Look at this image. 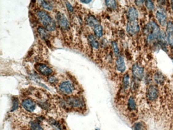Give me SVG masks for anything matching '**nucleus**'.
<instances>
[{
    "label": "nucleus",
    "mask_w": 173,
    "mask_h": 130,
    "mask_svg": "<svg viewBox=\"0 0 173 130\" xmlns=\"http://www.w3.org/2000/svg\"><path fill=\"white\" fill-rule=\"evenodd\" d=\"M38 21L48 32H53L56 29V24L48 12L44 10H38L36 12Z\"/></svg>",
    "instance_id": "1"
},
{
    "label": "nucleus",
    "mask_w": 173,
    "mask_h": 130,
    "mask_svg": "<svg viewBox=\"0 0 173 130\" xmlns=\"http://www.w3.org/2000/svg\"><path fill=\"white\" fill-rule=\"evenodd\" d=\"M64 103L69 107L82 111L85 109V104L83 98L77 96H68L64 100Z\"/></svg>",
    "instance_id": "2"
},
{
    "label": "nucleus",
    "mask_w": 173,
    "mask_h": 130,
    "mask_svg": "<svg viewBox=\"0 0 173 130\" xmlns=\"http://www.w3.org/2000/svg\"><path fill=\"white\" fill-rule=\"evenodd\" d=\"M74 90H75V86L70 81H64L61 82L58 85L59 91L64 95H69L73 94Z\"/></svg>",
    "instance_id": "3"
},
{
    "label": "nucleus",
    "mask_w": 173,
    "mask_h": 130,
    "mask_svg": "<svg viewBox=\"0 0 173 130\" xmlns=\"http://www.w3.org/2000/svg\"><path fill=\"white\" fill-rule=\"evenodd\" d=\"M56 18L57 25L63 30H68L70 29V23L66 16L62 12H57L56 15Z\"/></svg>",
    "instance_id": "4"
},
{
    "label": "nucleus",
    "mask_w": 173,
    "mask_h": 130,
    "mask_svg": "<svg viewBox=\"0 0 173 130\" xmlns=\"http://www.w3.org/2000/svg\"><path fill=\"white\" fill-rule=\"evenodd\" d=\"M22 107L25 109V110L29 112H33L36 111L37 108V103L34 101L33 99L26 98L23 99L21 102Z\"/></svg>",
    "instance_id": "5"
},
{
    "label": "nucleus",
    "mask_w": 173,
    "mask_h": 130,
    "mask_svg": "<svg viewBox=\"0 0 173 130\" xmlns=\"http://www.w3.org/2000/svg\"><path fill=\"white\" fill-rule=\"evenodd\" d=\"M35 69L38 73H39L41 75H43V76L49 77L50 75H52L53 73V71L52 68L47 66V65L43 63L36 64Z\"/></svg>",
    "instance_id": "6"
},
{
    "label": "nucleus",
    "mask_w": 173,
    "mask_h": 130,
    "mask_svg": "<svg viewBox=\"0 0 173 130\" xmlns=\"http://www.w3.org/2000/svg\"><path fill=\"white\" fill-rule=\"evenodd\" d=\"M132 74L135 79L141 80L144 77V68L141 65L135 64L132 67Z\"/></svg>",
    "instance_id": "7"
},
{
    "label": "nucleus",
    "mask_w": 173,
    "mask_h": 130,
    "mask_svg": "<svg viewBox=\"0 0 173 130\" xmlns=\"http://www.w3.org/2000/svg\"><path fill=\"white\" fill-rule=\"evenodd\" d=\"M158 96V87L154 85H151L147 89L146 97L148 100L153 102L157 99Z\"/></svg>",
    "instance_id": "8"
},
{
    "label": "nucleus",
    "mask_w": 173,
    "mask_h": 130,
    "mask_svg": "<svg viewBox=\"0 0 173 130\" xmlns=\"http://www.w3.org/2000/svg\"><path fill=\"white\" fill-rule=\"evenodd\" d=\"M127 33L131 35H135L140 31V25L137 20L135 21H128L127 25Z\"/></svg>",
    "instance_id": "9"
},
{
    "label": "nucleus",
    "mask_w": 173,
    "mask_h": 130,
    "mask_svg": "<svg viewBox=\"0 0 173 130\" xmlns=\"http://www.w3.org/2000/svg\"><path fill=\"white\" fill-rule=\"evenodd\" d=\"M155 16H156L158 21L162 26H164L166 24H167V14L162 9H158L157 10L156 13H155Z\"/></svg>",
    "instance_id": "10"
},
{
    "label": "nucleus",
    "mask_w": 173,
    "mask_h": 130,
    "mask_svg": "<svg viewBox=\"0 0 173 130\" xmlns=\"http://www.w3.org/2000/svg\"><path fill=\"white\" fill-rule=\"evenodd\" d=\"M37 33H38L39 37L41 38L44 42L48 43V42L49 40V32L44 28L43 26H39L37 28Z\"/></svg>",
    "instance_id": "11"
},
{
    "label": "nucleus",
    "mask_w": 173,
    "mask_h": 130,
    "mask_svg": "<svg viewBox=\"0 0 173 130\" xmlns=\"http://www.w3.org/2000/svg\"><path fill=\"white\" fill-rule=\"evenodd\" d=\"M116 69L121 72V73H123L125 71L126 69V65H125V62L123 56H119L117 57V59L116 61Z\"/></svg>",
    "instance_id": "12"
},
{
    "label": "nucleus",
    "mask_w": 173,
    "mask_h": 130,
    "mask_svg": "<svg viewBox=\"0 0 173 130\" xmlns=\"http://www.w3.org/2000/svg\"><path fill=\"white\" fill-rule=\"evenodd\" d=\"M127 17L128 21H135L138 18V12L134 7H130L127 11Z\"/></svg>",
    "instance_id": "13"
},
{
    "label": "nucleus",
    "mask_w": 173,
    "mask_h": 130,
    "mask_svg": "<svg viewBox=\"0 0 173 130\" xmlns=\"http://www.w3.org/2000/svg\"><path fill=\"white\" fill-rule=\"evenodd\" d=\"M87 41L89 45L95 50H98L100 47V43L97 40V38L92 34H89L87 35Z\"/></svg>",
    "instance_id": "14"
},
{
    "label": "nucleus",
    "mask_w": 173,
    "mask_h": 130,
    "mask_svg": "<svg viewBox=\"0 0 173 130\" xmlns=\"http://www.w3.org/2000/svg\"><path fill=\"white\" fill-rule=\"evenodd\" d=\"M86 23L88 25L91 27H94L96 25H99V21H98L97 18L96 16H94L93 15H89L86 18Z\"/></svg>",
    "instance_id": "15"
},
{
    "label": "nucleus",
    "mask_w": 173,
    "mask_h": 130,
    "mask_svg": "<svg viewBox=\"0 0 173 130\" xmlns=\"http://www.w3.org/2000/svg\"><path fill=\"white\" fill-rule=\"evenodd\" d=\"M40 5L46 11H52L54 9L53 2L51 1H41L40 2Z\"/></svg>",
    "instance_id": "16"
},
{
    "label": "nucleus",
    "mask_w": 173,
    "mask_h": 130,
    "mask_svg": "<svg viewBox=\"0 0 173 130\" xmlns=\"http://www.w3.org/2000/svg\"><path fill=\"white\" fill-rule=\"evenodd\" d=\"M127 107L130 111L133 112L137 110V104L133 96H130L127 102Z\"/></svg>",
    "instance_id": "17"
},
{
    "label": "nucleus",
    "mask_w": 173,
    "mask_h": 130,
    "mask_svg": "<svg viewBox=\"0 0 173 130\" xmlns=\"http://www.w3.org/2000/svg\"><path fill=\"white\" fill-rule=\"evenodd\" d=\"M94 35L97 39H100L103 36V28L101 25H97L93 28Z\"/></svg>",
    "instance_id": "18"
},
{
    "label": "nucleus",
    "mask_w": 173,
    "mask_h": 130,
    "mask_svg": "<svg viewBox=\"0 0 173 130\" xmlns=\"http://www.w3.org/2000/svg\"><path fill=\"white\" fill-rule=\"evenodd\" d=\"M154 79L157 84H162L164 81V77L160 72H156L154 75Z\"/></svg>",
    "instance_id": "19"
},
{
    "label": "nucleus",
    "mask_w": 173,
    "mask_h": 130,
    "mask_svg": "<svg viewBox=\"0 0 173 130\" xmlns=\"http://www.w3.org/2000/svg\"><path fill=\"white\" fill-rule=\"evenodd\" d=\"M133 130H146V125L144 122L140 121L135 124L132 128Z\"/></svg>",
    "instance_id": "20"
},
{
    "label": "nucleus",
    "mask_w": 173,
    "mask_h": 130,
    "mask_svg": "<svg viewBox=\"0 0 173 130\" xmlns=\"http://www.w3.org/2000/svg\"><path fill=\"white\" fill-rule=\"evenodd\" d=\"M29 126L30 130H44L41 126V125L39 124V122L37 121L30 122L29 124Z\"/></svg>",
    "instance_id": "21"
},
{
    "label": "nucleus",
    "mask_w": 173,
    "mask_h": 130,
    "mask_svg": "<svg viewBox=\"0 0 173 130\" xmlns=\"http://www.w3.org/2000/svg\"><path fill=\"white\" fill-rule=\"evenodd\" d=\"M130 79L129 76L128 74H125L123 79V88L124 90H127V89L129 87V83H130Z\"/></svg>",
    "instance_id": "22"
},
{
    "label": "nucleus",
    "mask_w": 173,
    "mask_h": 130,
    "mask_svg": "<svg viewBox=\"0 0 173 130\" xmlns=\"http://www.w3.org/2000/svg\"><path fill=\"white\" fill-rule=\"evenodd\" d=\"M106 6L112 10H115L117 8V3L114 0H107L105 2Z\"/></svg>",
    "instance_id": "23"
},
{
    "label": "nucleus",
    "mask_w": 173,
    "mask_h": 130,
    "mask_svg": "<svg viewBox=\"0 0 173 130\" xmlns=\"http://www.w3.org/2000/svg\"><path fill=\"white\" fill-rule=\"evenodd\" d=\"M112 47L113 49V52L115 55L117 56H119V54H120V50L119 47H118V44L116 42H112Z\"/></svg>",
    "instance_id": "24"
},
{
    "label": "nucleus",
    "mask_w": 173,
    "mask_h": 130,
    "mask_svg": "<svg viewBox=\"0 0 173 130\" xmlns=\"http://www.w3.org/2000/svg\"><path fill=\"white\" fill-rule=\"evenodd\" d=\"M19 107V102L18 98H14L12 99V110L11 111H14L16 109L18 108Z\"/></svg>",
    "instance_id": "25"
},
{
    "label": "nucleus",
    "mask_w": 173,
    "mask_h": 130,
    "mask_svg": "<svg viewBox=\"0 0 173 130\" xmlns=\"http://www.w3.org/2000/svg\"><path fill=\"white\" fill-rule=\"evenodd\" d=\"M47 80H48L49 83L52 85H56V83H58V79H57L55 75H50V76L48 77Z\"/></svg>",
    "instance_id": "26"
},
{
    "label": "nucleus",
    "mask_w": 173,
    "mask_h": 130,
    "mask_svg": "<svg viewBox=\"0 0 173 130\" xmlns=\"http://www.w3.org/2000/svg\"><path fill=\"white\" fill-rule=\"evenodd\" d=\"M167 37L168 44L171 47H173V33H167Z\"/></svg>",
    "instance_id": "27"
},
{
    "label": "nucleus",
    "mask_w": 173,
    "mask_h": 130,
    "mask_svg": "<svg viewBox=\"0 0 173 130\" xmlns=\"http://www.w3.org/2000/svg\"><path fill=\"white\" fill-rule=\"evenodd\" d=\"M173 33V22L168 21L167 24V33Z\"/></svg>",
    "instance_id": "28"
},
{
    "label": "nucleus",
    "mask_w": 173,
    "mask_h": 130,
    "mask_svg": "<svg viewBox=\"0 0 173 130\" xmlns=\"http://www.w3.org/2000/svg\"><path fill=\"white\" fill-rule=\"evenodd\" d=\"M145 4L146 8L150 10H153L154 9V2L151 1H146L145 2Z\"/></svg>",
    "instance_id": "29"
},
{
    "label": "nucleus",
    "mask_w": 173,
    "mask_h": 130,
    "mask_svg": "<svg viewBox=\"0 0 173 130\" xmlns=\"http://www.w3.org/2000/svg\"><path fill=\"white\" fill-rule=\"evenodd\" d=\"M65 4H66V8L67 9L68 11L70 13L74 12V8L73 6L70 4V3L69 2H65Z\"/></svg>",
    "instance_id": "30"
},
{
    "label": "nucleus",
    "mask_w": 173,
    "mask_h": 130,
    "mask_svg": "<svg viewBox=\"0 0 173 130\" xmlns=\"http://www.w3.org/2000/svg\"><path fill=\"white\" fill-rule=\"evenodd\" d=\"M145 2L144 1H136L135 2V3H136L137 6H141L143 5V3H144Z\"/></svg>",
    "instance_id": "31"
},
{
    "label": "nucleus",
    "mask_w": 173,
    "mask_h": 130,
    "mask_svg": "<svg viewBox=\"0 0 173 130\" xmlns=\"http://www.w3.org/2000/svg\"><path fill=\"white\" fill-rule=\"evenodd\" d=\"M91 1H81V3H90Z\"/></svg>",
    "instance_id": "32"
},
{
    "label": "nucleus",
    "mask_w": 173,
    "mask_h": 130,
    "mask_svg": "<svg viewBox=\"0 0 173 130\" xmlns=\"http://www.w3.org/2000/svg\"><path fill=\"white\" fill-rule=\"evenodd\" d=\"M172 3V11H173V2H171Z\"/></svg>",
    "instance_id": "33"
},
{
    "label": "nucleus",
    "mask_w": 173,
    "mask_h": 130,
    "mask_svg": "<svg viewBox=\"0 0 173 130\" xmlns=\"http://www.w3.org/2000/svg\"><path fill=\"white\" fill-rule=\"evenodd\" d=\"M96 130H100V129H96Z\"/></svg>",
    "instance_id": "34"
},
{
    "label": "nucleus",
    "mask_w": 173,
    "mask_h": 130,
    "mask_svg": "<svg viewBox=\"0 0 173 130\" xmlns=\"http://www.w3.org/2000/svg\"><path fill=\"white\" fill-rule=\"evenodd\" d=\"M172 62H173V59H172Z\"/></svg>",
    "instance_id": "35"
}]
</instances>
